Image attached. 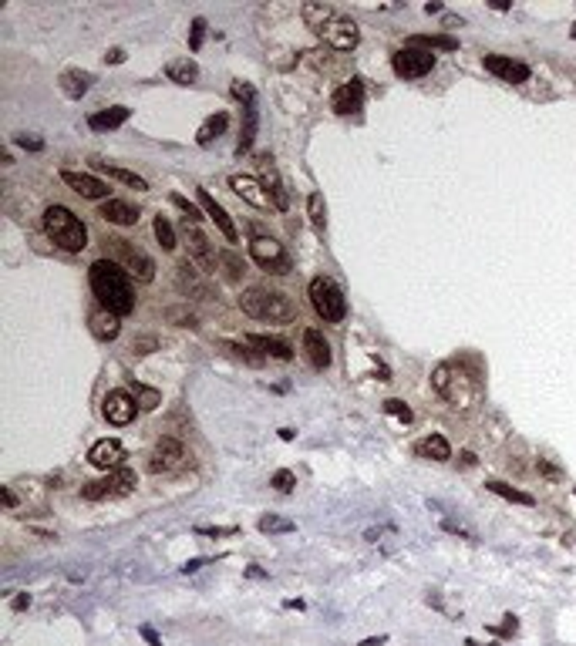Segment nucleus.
<instances>
[{
  "mask_svg": "<svg viewBox=\"0 0 576 646\" xmlns=\"http://www.w3.org/2000/svg\"><path fill=\"white\" fill-rule=\"evenodd\" d=\"M226 125H229V115H226V111H220V115H209L206 122L199 125V131H195V142H199L202 149H206V145H213V142H216V138H220V135L226 131Z\"/></svg>",
  "mask_w": 576,
  "mask_h": 646,
  "instance_id": "nucleus-28",
  "label": "nucleus"
},
{
  "mask_svg": "<svg viewBox=\"0 0 576 646\" xmlns=\"http://www.w3.org/2000/svg\"><path fill=\"white\" fill-rule=\"evenodd\" d=\"M142 636H145V643H149V646H162V640L156 636V629H152V626H142Z\"/></svg>",
  "mask_w": 576,
  "mask_h": 646,
  "instance_id": "nucleus-51",
  "label": "nucleus"
},
{
  "mask_svg": "<svg viewBox=\"0 0 576 646\" xmlns=\"http://www.w3.org/2000/svg\"><path fill=\"white\" fill-rule=\"evenodd\" d=\"M152 347H156V337H142V340H135V343H131V350H135V354H149Z\"/></svg>",
  "mask_w": 576,
  "mask_h": 646,
  "instance_id": "nucleus-49",
  "label": "nucleus"
},
{
  "mask_svg": "<svg viewBox=\"0 0 576 646\" xmlns=\"http://www.w3.org/2000/svg\"><path fill=\"white\" fill-rule=\"evenodd\" d=\"M195 195H199V206L206 209V215H209V219H213V222L220 226V233H223V236L229 239V243H236V239H239V233H236V226H233V219H229V213H226L223 206H220V202H216V199H213V195H209L206 189H199Z\"/></svg>",
  "mask_w": 576,
  "mask_h": 646,
  "instance_id": "nucleus-21",
  "label": "nucleus"
},
{
  "mask_svg": "<svg viewBox=\"0 0 576 646\" xmlns=\"http://www.w3.org/2000/svg\"><path fill=\"white\" fill-rule=\"evenodd\" d=\"M105 61H108V64H122V61H125V51H122V47H111V51L105 54Z\"/></svg>",
  "mask_w": 576,
  "mask_h": 646,
  "instance_id": "nucleus-50",
  "label": "nucleus"
},
{
  "mask_svg": "<svg viewBox=\"0 0 576 646\" xmlns=\"http://www.w3.org/2000/svg\"><path fill=\"white\" fill-rule=\"evenodd\" d=\"M307 293H310V303H314V310H317V316L323 323H341L344 320L348 300H344V293H341V286L334 279L314 277L310 286H307Z\"/></svg>",
  "mask_w": 576,
  "mask_h": 646,
  "instance_id": "nucleus-5",
  "label": "nucleus"
},
{
  "mask_svg": "<svg viewBox=\"0 0 576 646\" xmlns=\"http://www.w3.org/2000/svg\"><path fill=\"white\" fill-rule=\"evenodd\" d=\"M131 394H135V400H138V407H145V411H152V407H159L162 404L159 391H156V387H145V384H138V380H131Z\"/></svg>",
  "mask_w": 576,
  "mask_h": 646,
  "instance_id": "nucleus-36",
  "label": "nucleus"
},
{
  "mask_svg": "<svg viewBox=\"0 0 576 646\" xmlns=\"http://www.w3.org/2000/svg\"><path fill=\"white\" fill-rule=\"evenodd\" d=\"M186 246H189V259L199 266L202 277H216V266H220V256L213 243L206 239V233L195 226V222H186Z\"/></svg>",
  "mask_w": 576,
  "mask_h": 646,
  "instance_id": "nucleus-8",
  "label": "nucleus"
},
{
  "mask_svg": "<svg viewBox=\"0 0 576 646\" xmlns=\"http://www.w3.org/2000/svg\"><path fill=\"white\" fill-rule=\"evenodd\" d=\"M165 320H172L175 327H199V320H195V313L186 307H169L165 310Z\"/></svg>",
  "mask_w": 576,
  "mask_h": 646,
  "instance_id": "nucleus-39",
  "label": "nucleus"
},
{
  "mask_svg": "<svg viewBox=\"0 0 576 646\" xmlns=\"http://www.w3.org/2000/svg\"><path fill=\"white\" fill-rule=\"evenodd\" d=\"M202 37H206V21H202V17H195V21H192V34H189V47H192V51H199V47H202Z\"/></svg>",
  "mask_w": 576,
  "mask_h": 646,
  "instance_id": "nucleus-45",
  "label": "nucleus"
},
{
  "mask_svg": "<svg viewBox=\"0 0 576 646\" xmlns=\"http://www.w3.org/2000/svg\"><path fill=\"white\" fill-rule=\"evenodd\" d=\"M391 67H394L398 78H425V74L435 67V54L425 51V47H412V44H405L401 51L391 54Z\"/></svg>",
  "mask_w": 576,
  "mask_h": 646,
  "instance_id": "nucleus-7",
  "label": "nucleus"
},
{
  "mask_svg": "<svg viewBox=\"0 0 576 646\" xmlns=\"http://www.w3.org/2000/svg\"><path fill=\"white\" fill-rule=\"evenodd\" d=\"M3 505H7V508H14V505H17V498H14V492H10V488H3Z\"/></svg>",
  "mask_w": 576,
  "mask_h": 646,
  "instance_id": "nucleus-56",
  "label": "nucleus"
},
{
  "mask_svg": "<svg viewBox=\"0 0 576 646\" xmlns=\"http://www.w3.org/2000/svg\"><path fill=\"white\" fill-rule=\"evenodd\" d=\"M387 643V636H367V640H361V646H384Z\"/></svg>",
  "mask_w": 576,
  "mask_h": 646,
  "instance_id": "nucleus-55",
  "label": "nucleus"
},
{
  "mask_svg": "<svg viewBox=\"0 0 576 646\" xmlns=\"http://www.w3.org/2000/svg\"><path fill=\"white\" fill-rule=\"evenodd\" d=\"M300 17H303V24H307L310 31L323 34V28L337 17V10H334L330 3H303V7H300Z\"/></svg>",
  "mask_w": 576,
  "mask_h": 646,
  "instance_id": "nucleus-23",
  "label": "nucleus"
},
{
  "mask_svg": "<svg viewBox=\"0 0 576 646\" xmlns=\"http://www.w3.org/2000/svg\"><path fill=\"white\" fill-rule=\"evenodd\" d=\"M28 606H31V596H28V592L14 596V610H28Z\"/></svg>",
  "mask_w": 576,
  "mask_h": 646,
  "instance_id": "nucleus-52",
  "label": "nucleus"
},
{
  "mask_svg": "<svg viewBox=\"0 0 576 646\" xmlns=\"http://www.w3.org/2000/svg\"><path fill=\"white\" fill-rule=\"evenodd\" d=\"M239 310L253 320H263V323H290L297 320V307L287 293H277V290H263V286H250L239 293Z\"/></svg>",
  "mask_w": 576,
  "mask_h": 646,
  "instance_id": "nucleus-2",
  "label": "nucleus"
},
{
  "mask_svg": "<svg viewBox=\"0 0 576 646\" xmlns=\"http://www.w3.org/2000/svg\"><path fill=\"white\" fill-rule=\"evenodd\" d=\"M499 633H502V636H515V633H519V619H515V616H502V626H499Z\"/></svg>",
  "mask_w": 576,
  "mask_h": 646,
  "instance_id": "nucleus-48",
  "label": "nucleus"
},
{
  "mask_svg": "<svg viewBox=\"0 0 576 646\" xmlns=\"http://www.w3.org/2000/svg\"><path fill=\"white\" fill-rule=\"evenodd\" d=\"M88 462L95 464V468H101V471H115V468H122V462H125V444L115 441V438H101V441L92 444Z\"/></svg>",
  "mask_w": 576,
  "mask_h": 646,
  "instance_id": "nucleus-13",
  "label": "nucleus"
},
{
  "mask_svg": "<svg viewBox=\"0 0 576 646\" xmlns=\"http://www.w3.org/2000/svg\"><path fill=\"white\" fill-rule=\"evenodd\" d=\"M88 88H92V74H88V71H74V67H71V71L61 74V91L67 94V98L78 101V98L88 94Z\"/></svg>",
  "mask_w": 576,
  "mask_h": 646,
  "instance_id": "nucleus-27",
  "label": "nucleus"
},
{
  "mask_svg": "<svg viewBox=\"0 0 576 646\" xmlns=\"http://www.w3.org/2000/svg\"><path fill=\"white\" fill-rule=\"evenodd\" d=\"M250 256H253L256 266H263L266 273H277V277L290 273V256L284 252V246H280L277 239H270V236H256L253 243H250Z\"/></svg>",
  "mask_w": 576,
  "mask_h": 646,
  "instance_id": "nucleus-9",
  "label": "nucleus"
},
{
  "mask_svg": "<svg viewBox=\"0 0 576 646\" xmlns=\"http://www.w3.org/2000/svg\"><path fill=\"white\" fill-rule=\"evenodd\" d=\"M465 646H479V643H476V640H465Z\"/></svg>",
  "mask_w": 576,
  "mask_h": 646,
  "instance_id": "nucleus-58",
  "label": "nucleus"
},
{
  "mask_svg": "<svg viewBox=\"0 0 576 646\" xmlns=\"http://www.w3.org/2000/svg\"><path fill=\"white\" fill-rule=\"evenodd\" d=\"M482 64H485L489 74H495V78H502V81H509V85H522V81H529V67H526L522 61L506 58V54H485Z\"/></svg>",
  "mask_w": 576,
  "mask_h": 646,
  "instance_id": "nucleus-14",
  "label": "nucleus"
},
{
  "mask_svg": "<svg viewBox=\"0 0 576 646\" xmlns=\"http://www.w3.org/2000/svg\"><path fill=\"white\" fill-rule=\"evenodd\" d=\"M361 105H364V85L357 78H351L348 85H341L334 91V98H330V108L337 115H354V111H361Z\"/></svg>",
  "mask_w": 576,
  "mask_h": 646,
  "instance_id": "nucleus-18",
  "label": "nucleus"
},
{
  "mask_svg": "<svg viewBox=\"0 0 576 646\" xmlns=\"http://www.w3.org/2000/svg\"><path fill=\"white\" fill-rule=\"evenodd\" d=\"M172 206H175V209H182V215H186V222H199V219H202V215H199V209L192 206V202L186 199V195H172Z\"/></svg>",
  "mask_w": 576,
  "mask_h": 646,
  "instance_id": "nucleus-44",
  "label": "nucleus"
},
{
  "mask_svg": "<svg viewBox=\"0 0 576 646\" xmlns=\"http://www.w3.org/2000/svg\"><path fill=\"white\" fill-rule=\"evenodd\" d=\"M199 532H206V535H233L236 528L229 525V528H199Z\"/></svg>",
  "mask_w": 576,
  "mask_h": 646,
  "instance_id": "nucleus-53",
  "label": "nucleus"
},
{
  "mask_svg": "<svg viewBox=\"0 0 576 646\" xmlns=\"http://www.w3.org/2000/svg\"><path fill=\"white\" fill-rule=\"evenodd\" d=\"M270 485H273L277 492H290V488L297 485V475H293L290 468H280V471H277V475L270 478Z\"/></svg>",
  "mask_w": 576,
  "mask_h": 646,
  "instance_id": "nucleus-42",
  "label": "nucleus"
},
{
  "mask_svg": "<svg viewBox=\"0 0 576 646\" xmlns=\"http://www.w3.org/2000/svg\"><path fill=\"white\" fill-rule=\"evenodd\" d=\"M246 347H259L266 357H277V360H290V357H293V350H290L287 340L263 337V334H250V337H246Z\"/></svg>",
  "mask_w": 576,
  "mask_h": 646,
  "instance_id": "nucleus-25",
  "label": "nucleus"
},
{
  "mask_svg": "<svg viewBox=\"0 0 576 646\" xmlns=\"http://www.w3.org/2000/svg\"><path fill=\"white\" fill-rule=\"evenodd\" d=\"M256 165H259V182H263V189H266V195L273 199V206H277L280 213H287L290 195H287V189H284V182H280V172H277L273 158H270V155H259Z\"/></svg>",
  "mask_w": 576,
  "mask_h": 646,
  "instance_id": "nucleus-12",
  "label": "nucleus"
},
{
  "mask_svg": "<svg viewBox=\"0 0 576 646\" xmlns=\"http://www.w3.org/2000/svg\"><path fill=\"white\" fill-rule=\"evenodd\" d=\"M101 219H108V222H115V226H135L138 222V209H131L128 202H122V199H108V202H101Z\"/></svg>",
  "mask_w": 576,
  "mask_h": 646,
  "instance_id": "nucleus-24",
  "label": "nucleus"
},
{
  "mask_svg": "<svg viewBox=\"0 0 576 646\" xmlns=\"http://www.w3.org/2000/svg\"><path fill=\"white\" fill-rule=\"evenodd\" d=\"M44 233L54 239V246L67 249V252H81L88 246V229L78 215L64 206H47L44 209Z\"/></svg>",
  "mask_w": 576,
  "mask_h": 646,
  "instance_id": "nucleus-3",
  "label": "nucleus"
},
{
  "mask_svg": "<svg viewBox=\"0 0 576 646\" xmlns=\"http://www.w3.org/2000/svg\"><path fill=\"white\" fill-rule=\"evenodd\" d=\"M226 350H233V354H236V357H243L246 364H259V360H263V357H256V354H250V350H246L243 343H226Z\"/></svg>",
  "mask_w": 576,
  "mask_h": 646,
  "instance_id": "nucleus-46",
  "label": "nucleus"
},
{
  "mask_svg": "<svg viewBox=\"0 0 576 646\" xmlns=\"http://www.w3.org/2000/svg\"><path fill=\"white\" fill-rule=\"evenodd\" d=\"M220 263H223V279L226 283H239V277H243V263H239V256H236V252H223Z\"/></svg>",
  "mask_w": 576,
  "mask_h": 646,
  "instance_id": "nucleus-38",
  "label": "nucleus"
},
{
  "mask_svg": "<svg viewBox=\"0 0 576 646\" xmlns=\"http://www.w3.org/2000/svg\"><path fill=\"white\" fill-rule=\"evenodd\" d=\"M88 323H92V334H95L98 340H115V337H118V330H122L118 313H111V310H105V307L92 310Z\"/></svg>",
  "mask_w": 576,
  "mask_h": 646,
  "instance_id": "nucleus-22",
  "label": "nucleus"
},
{
  "mask_svg": "<svg viewBox=\"0 0 576 646\" xmlns=\"http://www.w3.org/2000/svg\"><path fill=\"white\" fill-rule=\"evenodd\" d=\"M536 468H540L543 475H549V478H556V468H553V464H549V462H543V458L536 462Z\"/></svg>",
  "mask_w": 576,
  "mask_h": 646,
  "instance_id": "nucleus-54",
  "label": "nucleus"
},
{
  "mask_svg": "<svg viewBox=\"0 0 576 646\" xmlns=\"http://www.w3.org/2000/svg\"><path fill=\"white\" fill-rule=\"evenodd\" d=\"M175 283H179V290H182L186 297H192V300H213L209 283H206V279L192 270L189 259H186V263H179V270H175Z\"/></svg>",
  "mask_w": 576,
  "mask_h": 646,
  "instance_id": "nucleus-20",
  "label": "nucleus"
},
{
  "mask_svg": "<svg viewBox=\"0 0 576 646\" xmlns=\"http://www.w3.org/2000/svg\"><path fill=\"white\" fill-rule=\"evenodd\" d=\"M88 283H92L95 300L105 310H111V313H118V316H125V313L135 310L131 279H128V273L118 263H111V259H95L92 270H88Z\"/></svg>",
  "mask_w": 576,
  "mask_h": 646,
  "instance_id": "nucleus-1",
  "label": "nucleus"
},
{
  "mask_svg": "<svg viewBox=\"0 0 576 646\" xmlns=\"http://www.w3.org/2000/svg\"><path fill=\"white\" fill-rule=\"evenodd\" d=\"M246 108V122L239 128V142H236V155H243L253 149V138H256V125H259V115H256V105H243Z\"/></svg>",
  "mask_w": 576,
  "mask_h": 646,
  "instance_id": "nucleus-30",
  "label": "nucleus"
},
{
  "mask_svg": "<svg viewBox=\"0 0 576 646\" xmlns=\"http://www.w3.org/2000/svg\"><path fill=\"white\" fill-rule=\"evenodd\" d=\"M98 172H105V175H111V179H118V182L131 185V189H138V192H145L149 189V182L142 179V175H135L131 169H122V165H108V162H95Z\"/></svg>",
  "mask_w": 576,
  "mask_h": 646,
  "instance_id": "nucleus-31",
  "label": "nucleus"
},
{
  "mask_svg": "<svg viewBox=\"0 0 576 646\" xmlns=\"http://www.w3.org/2000/svg\"><path fill=\"white\" fill-rule=\"evenodd\" d=\"M415 451L425 455V458H431V462H448V458H451V448H448V441L442 434H428L425 441H418Z\"/></svg>",
  "mask_w": 576,
  "mask_h": 646,
  "instance_id": "nucleus-29",
  "label": "nucleus"
},
{
  "mask_svg": "<svg viewBox=\"0 0 576 646\" xmlns=\"http://www.w3.org/2000/svg\"><path fill=\"white\" fill-rule=\"evenodd\" d=\"M14 142H17L21 149H28V152H41V149H44L41 138H28V135H14Z\"/></svg>",
  "mask_w": 576,
  "mask_h": 646,
  "instance_id": "nucleus-47",
  "label": "nucleus"
},
{
  "mask_svg": "<svg viewBox=\"0 0 576 646\" xmlns=\"http://www.w3.org/2000/svg\"><path fill=\"white\" fill-rule=\"evenodd\" d=\"M229 189L243 199V202H250L253 209H270L273 206V199L266 195V189H263V182L259 179H250V175H233L229 179Z\"/></svg>",
  "mask_w": 576,
  "mask_h": 646,
  "instance_id": "nucleus-16",
  "label": "nucleus"
},
{
  "mask_svg": "<svg viewBox=\"0 0 576 646\" xmlns=\"http://www.w3.org/2000/svg\"><path fill=\"white\" fill-rule=\"evenodd\" d=\"M156 239L162 243V249H175V229H172V222L165 219V215H156Z\"/></svg>",
  "mask_w": 576,
  "mask_h": 646,
  "instance_id": "nucleus-37",
  "label": "nucleus"
},
{
  "mask_svg": "<svg viewBox=\"0 0 576 646\" xmlns=\"http://www.w3.org/2000/svg\"><path fill=\"white\" fill-rule=\"evenodd\" d=\"M165 74H169V81H175V85H192L195 78H199V67H195V61H172L169 67H165Z\"/></svg>",
  "mask_w": 576,
  "mask_h": 646,
  "instance_id": "nucleus-32",
  "label": "nucleus"
},
{
  "mask_svg": "<svg viewBox=\"0 0 576 646\" xmlns=\"http://www.w3.org/2000/svg\"><path fill=\"white\" fill-rule=\"evenodd\" d=\"M128 108H122V105H115V108H105V111H95L92 118H88V125L95 128V131H111V128H118V125L128 122Z\"/></svg>",
  "mask_w": 576,
  "mask_h": 646,
  "instance_id": "nucleus-26",
  "label": "nucleus"
},
{
  "mask_svg": "<svg viewBox=\"0 0 576 646\" xmlns=\"http://www.w3.org/2000/svg\"><path fill=\"white\" fill-rule=\"evenodd\" d=\"M307 213H310V222H314L317 236H323V233H327V206H323V195H320V192H310Z\"/></svg>",
  "mask_w": 576,
  "mask_h": 646,
  "instance_id": "nucleus-35",
  "label": "nucleus"
},
{
  "mask_svg": "<svg viewBox=\"0 0 576 646\" xmlns=\"http://www.w3.org/2000/svg\"><path fill=\"white\" fill-rule=\"evenodd\" d=\"M105 249L111 252V263H118L125 273H131V277L142 279V283H152L156 263L149 259V252H142L135 243H128L122 236H105Z\"/></svg>",
  "mask_w": 576,
  "mask_h": 646,
  "instance_id": "nucleus-4",
  "label": "nucleus"
},
{
  "mask_svg": "<svg viewBox=\"0 0 576 646\" xmlns=\"http://www.w3.org/2000/svg\"><path fill=\"white\" fill-rule=\"evenodd\" d=\"M135 411H138V400L131 398L128 391H108V398H105V404H101L105 421L115 424V428L131 424V421H135Z\"/></svg>",
  "mask_w": 576,
  "mask_h": 646,
  "instance_id": "nucleus-10",
  "label": "nucleus"
},
{
  "mask_svg": "<svg viewBox=\"0 0 576 646\" xmlns=\"http://www.w3.org/2000/svg\"><path fill=\"white\" fill-rule=\"evenodd\" d=\"M384 411L391 414V418H398V421H412V407L405 404V400H398V398H391V400H384Z\"/></svg>",
  "mask_w": 576,
  "mask_h": 646,
  "instance_id": "nucleus-41",
  "label": "nucleus"
},
{
  "mask_svg": "<svg viewBox=\"0 0 576 646\" xmlns=\"http://www.w3.org/2000/svg\"><path fill=\"white\" fill-rule=\"evenodd\" d=\"M303 354H307V360H310V367L317 370H327L330 367V360H334V354H330V343L323 340V334L320 330H303Z\"/></svg>",
  "mask_w": 576,
  "mask_h": 646,
  "instance_id": "nucleus-19",
  "label": "nucleus"
},
{
  "mask_svg": "<svg viewBox=\"0 0 576 646\" xmlns=\"http://www.w3.org/2000/svg\"><path fill=\"white\" fill-rule=\"evenodd\" d=\"M485 488L492 495H502L506 502H515V505H533L536 498L529 492H519V488H512V485H506V482H485Z\"/></svg>",
  "mask_w": 576,
  "mask_h": 646,
  "instance_id": "nucleus-34",
  "label": "nucleus"
},
{
  "mask_svg": "<svg viewBox=\"0 0 576 646\" xmlns=\"http://www.w3.org/2000/svg\"><path fill=\"white\" fill-rule=\"evenodd\" d=\"M259 532H293V522L290 519H277V515H263L259 519Z\"/></svg>",
  "mask_w": 576,
  "mask_h": 646,
  "instance_id": "nucleus-40",
  "label": "nucleus"
},
{
  "mask_svg": "<svg viewBox=\"0 0 576 646\" xmlns=\"http://www.w3.org/2000/svg\"><path fill=\"white\" fill-rule=\"evenodd\" d=\"M334 51H354L357 47V41H361V31H357V24H354L351 17H334L327 28H323V34H320Z\"/></svg>",
  "mask_w": 576,
  "mask_h": 646,
  "instance_id": "nucleus-11",
  "label": "nucleus"
},
{
  "mask_svg": "<svg viewBox=\"0 0 576 646\" xmlns=\"http://www.w3.org/2000/svg\"><path fill=\"white\" fill-rule=\"evenodd\" d=\"M412 47H442V51H458V41L448 34H415L408 41Z\"/></svg>",
  "mask_w": 576,
  "mask_h": 646,
  "instance_id": "nucleus-33",
  "label": "nucleus"
},
{
  "mask_svg": "<svg viewBox=\"0 0 576 646\" xmlns=\"http://www.w3.org/2000/svg\"><path fill=\"white\" fill-rule=\"evenodd\" d=\"M233 98H239L243 105H256V91H253V85H246V81H233Z\"/></svg>",
  "mask_w": 576,
  "mask_h": 646,
  "instance_id": "nucleus-43",
  "label": "nucleus"
},
{
  "mask_svg": "<svg viewBox=\"0 0 576 646\" xmlns=\"http://www.w3.org/2000/svg\"><path fill=\"white\" fill-rule=\"evenodd\" d=\"M425 10H428V14H442V3H438V0H431V3H425Z\"/></svg>",
  "mask_w": 576,
  "mask_h": 646,
  "instance_id": "nucleus-57",
  "label": "nucleus"
},
{
  "mask_svg": "<svg viewBox=\"0 0 576 646\" xmlns=\"http://www.w3.org/2000/svg\"><path fill=\"white\" fill-rule=\"evenodd\" d=\"M61 182L67 185V189H74L78 195H85V199H105V202H108V185L101 182V179H95V175H88V172H71V169H64Z\"/></svg>",
  "mask_w": 576,
  "mask_h": 646,
  "instance_id": "nucleus-17",
  "label": "nucleus"
},
{
  "mask_svg": "<svg viewBox=\"0 0 576 646\" xmlns=\"http://www.w3.org/2000/svg\"><path fill=\"white\" fill-rule=\"evenodd\" d=\"M186 458V448H182V441H175V438H159L156 441V451H152V462H149V471L152 475H159V471H169V468H175V464Z\"/></svg>",
  "mask_w": 576,
  "mask_h": 646,
  "instance_id": "nucleus-15",
  "label": "nucleus"
},
{
  "mask_svg": "<svg viewBox=\"0 0 576 646\" xmlns=\"http://www.w3.org/2000/svg\"><path fill=\"white\" fill-rule=\"evenodd\" d=\"M131 488H135V471H131V468H115V471H108V478L88 482V485L81 488V498H88V502L122 498V495H128Z\"/></svg>",
  "mask_w": 576,
  "mask_h": 646,
  "instance_id": "nucleus-6",
  "label": "nucleus"
}]
</instances>
